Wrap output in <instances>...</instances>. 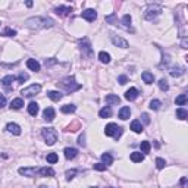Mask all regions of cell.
I'll return each instance as SVG.
<instances>
[{"label": "cell", "mask_w": 188, "mask_h": 188, "mask_svg": "<svg viewBox=\"0 0 188 188\" xmlns=\"http://www.w3.org/2000/svg\"><path fill=\"white\" fill-rule=\"evenodd\" d=\"M27 27L30 28H52L54 25V21L50 18H41V16H36V18H30L27 19Z\"/></svg>", "instance_id": "cell-1"}, {"label": "cell", "mask_w": 188, "mask_h": 188, "mask_svg": "<svg viewBox=\"0 0 188 188\" xmlns=\"http://www.w3.org/2000/svg\"><path fill=\"white\" fill-rule=\"evenodd\" d=\"M58 87L63 88L65 91H68V93H74V91L81 88V84L75 82V78H74V76H66V78H63V80L59 81Z\"/></svg>", "instance_id": "cell-2"}, {"label": "cell", "mask_w": 188, "mask_h": 188, "mask_svg": "<svg viewBox=\"0 0 188 188\" xmlns=\"http://www.w3.org/2000/svg\"><path fill=\"white\" fill-rule=\"evenodd\" d=\"M41 134L44 137L47 146H53V144L58 141V132H56L54 128H43V130H41Z\"/></svg>", "instance_id": "cell-3"}, {"label": "cell", "mask_w": 188, "mask_h": 188, "mask_svg": "<svg viewBox=\"0 0 188 188\" xmlns=\"http://www.w3.org/2000/svg\"><path fill=\"white\" fill-rule=\"evenodd\" d=\"M104 134L108 137H113L115 140H118L122 135V128L118 126L116 124H108L106 128H104Z\"/></svg>", "instance_id": "cell-4"}, {"label": "cell", "mask_w": 188, "mask_h": 188, "mask_svg": "<svg viewBox=\"0 0 188 188\" xmlns=\"http://www.w3.org/2000/svg\"><path fill=\"white\" fill-rule=\"evenodd\" d=\"M162 14V6L159 5H150L147 8V10H146V14H144V16H146V19L147 21H153V19L156 18L157 15Z\"/></svg>", "instance_id": "cell-5"}, {"label": "cell", "mask_w": 188, "mask_h": 188, "mask_svg": "<svg viewBox=\"0 0 188 188\" xmlns=\"http://www.w3.org/2000/svg\"><path fill=\"white\" fill-rule=\"evenodd\" d=\"M40 91H41L40 84H32V85H30V87H27V88H24L22 91H21V94H22L24 97H32V96L38 94Z\"/></svg>", "instance_id": "cell-6"}, {"label": "cell", "mask_w": 188, "mask_h": 188, "mask_svg": "<svg viewBox=\"0 0 188 188\" xmlns=\"http://www.w3.org/2000/svg\"><path fill=\"white\" fill-rule=\"evenodd\" d=\"M80 46H81L82 53L88 54V56H91V54H93V47H91V43L88 41V38H82V40L80 41Z\"/></svg>", "instance_id": "cell-7"}, {"label": "cell", "mask_w": 188, "mask_h": 188, "mask_svg": "<svg viewBox=\"0 0 188 188\" xmlns=\"http://www.w3.org/2000/svg\"><path fill=\"white\" fill-rule=\"evenodd\" d=\"M18 172L24 176H36L38 175V168H19Z\"/></svg>", "instance_id": "cell-8"}, {"label": "cell", "mask_w": 188, "mask_h": 188, "mask_svg": "<svg viewBox=\"0 0 188 188\" xmlns=\"http://www.w3.org/2000/svg\"><path fill=\"white\" fill-rule=\"evenodd\" d=\"M82 18H84L85 21H88V22H93L94 19L97 18V12L94 9H87L82 12Z\"/></svg>", "instance_id": "cell-9"}, {"label": "cell", "mask_w": 188, "mask_h": 188, "mask_svg": "<svg viewBox=\"0 0 188 188\" xmlns=\"http://www.w3.org/2000/svg\"><path fill=\"white\" fill-rule=\"evenodd\" d=\"M112 43L115 46H118V47H121V49H126V47H128V41L121 38V37H118V36H112Z\"/></svg>", "instance_id": "cell-10"}, {"label": "cell", "mask_w": 188, "mask_h": 188, "mask_svg": "<svg viewBox=\"0 0 188 188\" xmlns=\"http://www.w3.org/2000/svg\"><path fill=\"white\" fill-rule=\"evenodd\" d=\"M63 153H65V157H66L68 160H71V159H75L76 154H78V150L74 147H66L65 150H63Z\"/></svg>", "instance_id": "cell-11"}, {"label": "cell", "mask_w": 188, "mask_h": 188, "mask_svg": "<svg viewBox=\"0 0 188 188\" xmlns=\"http://www.w3.org/2000/svg\"><path fill=\"white\" fill-rule=\"evenodd\" d=\"M54 12H56L59 16H66V15H69L72 12V8H69V6H59V8L54 9Z\"/></svg>", "instance_id": "cell-12"}, {"label": "cell", "mask_w": 188, "mask_h": 188, "mask_svg": "<svg viewBox=\"0 0 188 188\" xmlns=\"http://www.w3.org/2000/svg\"><path fill=\"white\" fill-rule=\"evenodd\" d=\"M138 94H140V93H138V90L132 87V88H130V90H128V91L125 93V99H126V100H130V102H132V100H135L137 97H138Z\"/></svg>", "instance_id": "cell-13"}, {"label": "cell", "mask_w": 188, "mask_h": 188, "mask_svg": "<svg viewBox=\"0 0 188 188\" xmlns=\"http://www.w3.org/2000/svg\"><path fill=\"white\" fill-rule=\"evenodd\" d=\"M6 130L14 135H21V126L16 125V124H12V122L8 124V125H6Z\"/></svg>", "instance_id": "cell-14"}, {"label": "cell", "mask_w": 188, "mask_h": 188, "mask_svg": "<svg viewBox=\"0 0 188 188\" xmlns=\"http://www.w3.org/2000/svg\"><path fill=\"white\" fill-rule=\"evenodd\" d=\"M54 115H56V113H54V109L53 108H46L44 109V113H43V116H44V119L47 122H52L54 119Z\"/></svg>", "instance_id": "cell-15"}, {"label": "cell", "mask_w": 188, "mask_h": 188, "mask_svg": "<svg viewBox=\"0 0 188 188\" xmlns=\"http://www.w3.org/2000/svg\"><path fill=\"white\" fill-rule=\"evenodd\" d=\"M141 78H143V81L146 84H153V82H154V75L148 71H144L143 74H141Z\"/></svg>", "instance_id": "cell-16"}, {"label": "cell", "mask_w": 188, "mask_h": 188, "mask_svg": "<svg viewBox=\"0 0 188 188\" xmlns=\"http://www.w3.org/2000/svg\"><path fill=\"white\" fill-rule=\"evenodd\" d=\"M27 66L30 68L31 71H34V72L40 71V63L37 62L36 59H28V60H27Z\"/></svg>", "instance_id": "cell-17"}, {"label": "cell", "mask_w": 188, "mask_h": 188, "mask_svg": "<svg viewBox=\"0 0 188 188\" xmlns=\"http://www.w3.org/2000/svg\"><path fill=\"white\" fill-rule=\"evenodd\" d=\"M104 100H106V103L108 104H118L119 102H121L119 96H116V94H108Z\"/></svg>", "instance_id": "cell-18"}, {"label": "cell", "mask_w": 188, "mask_h": 188, "mask_svg": "<svg viewBox=\"0 0 188 188\" xmlns=\"http://www.w3.org/2000/svg\"><path fill=\"white\" fill-rule=\"evenodd\" d=\"M38 175H41V176H54V170L52 169V168H40L38 169Z\"/></svg>", "instance_id": "cell-19"}, {"label": "cell", "mask_w": 188, "mask_h": 188, "mask_svg": "<svg viewBox=\"0 0 188 188\" xmlns=\"http://www.w3.org/2000/svg\"><path fill=\"white\" fill-rule=\"evenodd\" d=\"M131 130L134 131V132H137V134L143 132V125H141V122H140L138 119L132 121V122H131Z\"/></svg>", "instance_id": "cell-20"}, {"label": "cell", "mask_w": 188, "mask_h": 188, "mask_svg": "<svg viewBox=\"0 0 188 188\" xmlns=\"http://www.w3.org/2000/svg\"><path fill=\"white\" fill-rule=\"evenodd\" d=\"M130 116H131V109L126 108V106H124V108L119 110V118H121L122 121H126Z\"/></svg>", "instance_id": "cell-21"}, {"label": "cell", "mask_w": 188, "mask_h": 188, "mask_svg": "<svg viewBox=\"0 0 188 188\" xmlns=\"http://www.w3.org/2000/svg\"><path fill=\"white\" fill-rule=\"evenodd\" d=\"M131 160L134 162V163H140V162L144 160V154L140 152H132L131 153Z\"/></svg>", "instance_id": "cell-22"}, {"label": "cell", "mask_w": 188, "mask_h": 188, "mask_svg": "<svg viewBox=\"0 0 188 188\" xmlns=\"http://www.w3.org/2000/svg\"><path fill=\"white\" fill-rule=\"evenodd\" d=\"M28 113L31 116H37V113H38V104L36 102H31V103L28 104Z\"/></svg>", "instance_id": "cell-23"}, {"label": "cell", "mask_w": 188, "mask_h": 188, "mask_svg": "<svg viewBox=\"0 0 188 188\" xmlns=\"http://www.w3.org/2000/svg\"><path fill=\"white\" fill-rule=\"evenodd\" d=\"M24 106V100L22 99H14L10 102V109H15V110H18Z\"/></svg>", "instance_id": "cell-24"}, {"label": "cell", "mask_w": 188, "mask_h": 188, "mask_svg": "<svg viewBox=\"0 0 188 188\" xmlns=\"http://www.w3.org/2000/svg\"><path fill=\"white\" fill-rule=\"evenodd\" d=\"M184 68H172L169 71V74H170V76H174V78H178V76H181V75H184Z\"/></svg>", "instance_id": "cell-25"}, {"label": "cell", "mask_w": 188, "mask_h": 188, "mask_svg": "<svg viewBox=\"0 0 188 188\" xmlns=\"http://www.w3.org/2000/svg\"><path fill=\"white\" fill-rule=\"evenodd\" d=\"M47 96H49V97L53 100V102H59V100L62 99V94L59 93V91H54V90L49 91V93H47Z\"/></svg>", "instance_id": "cell-26"}, {"label": "cell", "mask_w": 188, "mask_h": 188, "mask_svg": "<svg viewBox=\"0 0 188 188\" xmlns=\"http://www.w3.org/2000/svg\"><path fill=\"white\" fill-rule=\"evenodd\" d=\"M187 102H188V96H187V94H181V96H178V97L175 99V103L178 104V106H184Z\"/></svg>", "instance_id": "cell-27"}, {"label": "cell", "mask_w": 188, "mask_h": 188, "mask_svg": "<svg viewBox=\"0 0 188 188\" xmlns=\"http://www.w3.org/2000/svg\"><path fill=\"white\" fill-rule=\"evenodd\" d=\"M187 116H188V112H187V110H185L184 108L176 109V118H178V119L184 121V119H187Z\"/></svg>", "instance_id": "cell-28"}, {"label": "cell", "mask_w": 188, "mask_h": 188, "mask_svg": "<svg viewBox=\"0 0 188 188\" xmlns=\"http://www.w3.org/2000/svg\"><path fill=\"white\" fill-rule=\"evenodd\" d=\"M99 116H100V118H110V116H112V110H110V108H109V106L103 108V109H102V110L99 112Z\"/></svg>", "instance_id": "cell-29"}, {"label": "cell", "mask_w": 188, "mask_h": 188, "mask_svg": "<svg viewBox=\"0 0 188 188\" xmlns=\"http://www.w3.org/2000/svg\"><path fill=\"white\" fill-rule=\"evenodd\" d=\"M102 160H103V165H112V162H113V157L110 156V153H103L102 154Z\"/></svg>", "instance_id": "cell-30"}, {"label": "cell", "mask_w": 188, "mask_h": 188, "mask_svg": "<svg viewBox=\"0 0 188 188\" xmlns=\"http://www.w3.org/2000/svg\"><path fill=\"white\" fill-rule=\"evenodd\" d=\"M14 81H15V76L14 75H6L5 78H2V81H0V82L5 85V87H9V85L12 84Z\"/></svg>", "instance_id": "cell-31"}, {"label": "cell", "mask_w": 188, "mask_h": 188, "mask_svg": "<svg viewBox=\"0 0 188 188\" xmlns=\"http://www.w3.org/2000/svg\"><path fill=\"white\" fill-rule=\"evenodd\" d=\"M62 113H74L76 110V106H74V104H65V106H62Z\"/></svg>", "instance_id": "cell-32"}, {"label": "cell", "mask_w": 188, "mask_h": 188, "mask_svg": "<svg viewBox=\"0 0 188 188\" xmlns=\"http://www.w3.org/2000/svg\"><path fill=\"white\" fill-rule=\"evenodd\" d=\"M99 59H100V62L109 63V62H110V54L106 53V52H100V53H99Z\"/></svg>", "instance_id": "cell-33"}, {"label": "cell", "mask_w": 188, "mask_h": 188, "mask_svg": "<svg viewBox=\"0 0 188 188\" xmlns=\"http://www.w3.org/2000/svg\"><path fill=\"white\" fill-rule=\"evenodd\" d=\"M46 160L49 162V163H56V162L59 160V157L56 153H49V154L46 156Z\"/></svg>", "instance_id": "cell-34"}, {"label": "cell", "mask_w": 188, "mask_h": 188, "mask_svg": "<svg viewBox=\"0 0 188 188\" xmlns=\"http://www.w3.org/2000/svg\"><path fill=\"white\" fill-rule=\"evenodd\" d=\"M131 21H132V19H131L130 15H124V18H122V25H124L125 28H128V30H130V27H131Z\"/></svg>", "instance_id": "cell-35"}, {"label": "cell", "mask_w": 188, "mask_h": 188, "mask_svg": "<svg viewBox=\"0 0 188 188\" xmlns=\"http://www.w3.org/2000/svg\"><path fill=\"white\" fill-rule=\"evenodd\" d=\"M159 88H160L162 91H168V90H169V84H168V81H166L165 78H162V80L159 81Z\"/></svg>", "instance_id": "cell-36"}, {"label": "cell", "mask_w": 188, "mask_h": 188, "mask_svg": "<svg viewBox=\"0 0 188 188\" xmlns=\"http://www.w3.org/2000/svg\"><path fill=\"white\" fill-rule=\"evenodd\" d=\"M160 106H162V102H160V100H152L148 108L152 109V110H157V109H160Z\"/></svg>", "instance_id": "cell-37"}, {"label": "cell", "mask_w": 188, "mask_h": 188, "mask_svg": "<svg viewBox=\"0 0 188 188\" xmlns=\"http://www.w3.org/2000/svg\"><path fill=\"white\" fill-rule=\"evenodd\" d=\"M140 147H141V152H143V153H148V152H150V148H152V146H150L148 141H141Z\"/></svg>", "instance_id": "cell-38"}, {"label": "cell", "mask_w": 188, "mask_h": 188, "mask_svg": "<svg viewBox=\"0 0 188 188\" xmlns=\"http://www.w3.org/2000/svg\"><path fill=\"white\" fill-rule=\"evenodd\" d=\"M106 22H109V24H118L116 14H112V15H109V16H106Z\"/></svg>", "instance_id": "cell-39"}, {"label": "cell", "mask_w": 188, "mask_h": 188, "mask_svg": "<svg viewBox=\"0 0 188 188\" xmlns=\"http://www.w3.org/2000/svg\"><path fill=\"white\" fill-rule=\"evenodd\" d=\"M76 175V169H71V170H66V174H65V176H66L68 181H71V179L75 178Z\"/></svg>", "instance_id": "cell-40"}, {"label": "cell", "mask_w": 188, "mask_h": 188, "mask_svg": "<svg viewBox=\"0 0 188 188\" xmlns=\"http://www.w3.org/2000/svg\"><path fill=\"white\" fill-rule=\"evenodd\" d=\"M165 165H166V162L163 160L162 157H157V159H156V168H157V169H163Z\"/></svg>", "instance_id": "cell-41"}, {"label": "cell", "mask_w": 188, "mask_h": 188, "mask_svg": "<svg viewBox=\"0 0 188 188\" xmlns=\"http://www.w3.org/2000/svg\"><path fill=\"white\" fill-rule=\"evenodd\" d=\"M28 78H30V75H28L27 72H21V74L18 75V78H16V80H18L19 82H25V81H27Z\"/></svg>", "instance_id": "cell-42"}, {"label": "cell", "mask_w": 188, "mask_h": 188, "mask_svg": "<svg viewBox=\"0 0 188 188\" xmlns=\"http://www.w3.org/2000/svg\"><path fill=\"white\" fill-rule=\"evenodd\" d=\"M3 36H6V37H15V36H16V31H15V30H12V28H6L5 32H3Z\"/></svg>", "instance_id": "cell-43"}, {"label": "cell", "mask_w": 188, "mask_h": 188, "mask_svg": "<svg viewBox=\"0 0 188 188\" xmlns=\"http://www.w3.org/2000/svg\"><path fill=\"white\" fill-rule=\"evenodd\" d=\"M93 168H94L96 170H100V172H102V170H106V168H108V166L103 165V163H94Z\"/></svg>", "instance_id": "cell-44"}, {"label": "cell", "mask_w": 188, "mask_h": 188, "mask_svg": "<svg viewBox=\"0 0 188 188\" xmlns=\"http://www.w3.org/2000/svg\"><path fill=\"white\" fill-rule=\"evenodd\" d=\"M118 82H119V84H126V82H128V76L126 75H121L119 76V78H118Z\"/></svg>", "instance_id": "cell-45"}, {"label": "cell", "mask_w": 188, "mask_h": 188, "mask_svg": "<svg viewBox=\"0 0 188 188\" xmlns=\"http://www.w3.org/2000/svg\"><path fill=\"white\" fill-rule=\"evenodd\" d=\"M141 119H143V122L146 124V125H148V124H150V116H148L147 113H143V115H141Z\"/></svg>", "instance_id": "cell-46"}, {"label": "cell", "mask_w": 188, "mask_h": 188, "mask_svg": "<svg viewBox=\"0 0 188 188\" xmlns=\"http://www.w3.org/2000/svg\"><path fill=\"white\" fill-rule=\"evenodd\" d=\"M5 106H6V97L3 94H0V109L5 108Z\"/></svg>", "instance_id": "cell-47"}, {"label": "cell", "mask_w": 188, "mask_h": 188, "mask_svg": "<svg viewBox=\"0 0 188 188\" xmlns=\"http://www.w3.org/2000/svg\"><path fill=\"white\" fill-rule=\"evenodd\" d=\"M78 144H80V146H82V147L85 146V135L84 134L80 135V138H78Z\"/></svg>", "instance_id": "cell-48"}, {"label": "cell", "mask_w": 188, "mask_h": 188, "mask_svg": "<svg viewBox=\"0 0 188 188\" xmlns=\"http://www.w3.org/2000/svg\"><path fill=\"white\" fill-rule=\"evenodd\" d=\"M54 63H56L54 59H52V60H46V66H52V65H54Z\"/></svg>", "instance_id": "cell-49"}, {"label": "cell", "mask_w": 188, "mask_h": 188, "mask_svg": "<svg viewBox=\"0 0 188 188\" xmlns=\"http://www.w3.org/2000/svg\"><path fill=\"white\" fill-rule=\"evenodd\" d=\"M181 184H182V185H185V184H187V178H182V179H181Z\"/></svg>", "instance_id": "cell-50"}, {"label": "cell", "mask_w": 188, "mask_h": 188, "mask_svg": "<svg viewBox=\"0 0 188 188\" xmlns=\"http://www.w3.org/2000/svg\"><path fill=\"white\" fill-rule=\"evenodd\" d=\"M108 188H112V187H108Z\"/></svg>", "instance_id": "cell-51"}, {"label": "cell", "mask_w": 188, "mask_h": 188, "mask_svg": "<svg viewBox=\"0 0 188 188\" xmlns=\"http://www.w3.org/2000/svg\"><path fill=\"white\" fill-rule=\"evenodd\" d=\"M93 188H97V187H93Z\"/></svg>", "instance_id": "cell-52"}]
</instances>
